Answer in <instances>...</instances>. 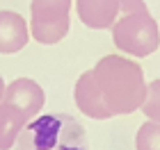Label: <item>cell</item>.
Returning a JSON list of instances; mask_svg holds the SVG:
<instances>
[{"mask_svg":"<svg viewBox=\"0 0 160 150\" xmlns=\"http://www.w3.org/2000/svg\"><path fill=\"white\" fill-rule=\"evenodd\" d=\"M2 102L7 107H12L25 123H30L41 111L43 102H46V96H43V89L34 80H30V77H18V80H14L12 84L5 87Z\"/></svg>","mask_w":160,"mask_h":150,"instance_id":"6","label":"cell"},{"mask_svg":"<svg viewBox=\"0 0 160 150\" xmlns=\"http://www.w3.org/2000/svg\"><path fill=\"white\" fill-rule=\"evenodd\" d=\"M112 41L130 57H149L160 46V30L149 9L130 11L112 25Z\"/></svg>","mask_w":160,"mask_h":150,"instance_id":"3","label":"cell"},{"mask_svg":"<svg viewBox=\"0 0 160 150\" xmlns=\"http://www.w3.org/2000/svg\"><path fill=\"white\" fill-rule=\"evenodd\" d=\"M14 150H87V134L69 114H43L21 130Z\"/></svg>","mask_w":160,"mask_h":150,"instance_id":"2","label":"cell"},{"mask_svg":"<svg viewBox=\"0 0 160 150\" xmlns=\"http://www.w3.org/2000/svg\"><path fill=\"white\" fill-rule=\"evenodd\" d=\"M2 98H5V80H2V75H0V102H2Z\"/></svg>","mask_w":160,"mask_h":150,"instance_id":"11","label":"cell"},{"mask_svg":"<svg viewBox=\"0 0 160 150\" xmlns=\"http://www.w3.org/2000/svg\"><path fill=\"white\" fill-rule=\"evenodd\" d=\"M73 0H32L30 32L37 43L55 46L69 34V11Z\"/></svg>","mask_w":160,"mask_h":150,"instance_id":"4","label":"cell"},{"mask_svg":"<svg viewBox=\"0 0 160 150\" xmlns=\"http://www.w3.org/2000/svg\"><path fill=\"white\" fill-rule=\"evenodd\" d=\"M73 98L78 109L96 120L133 114L142 109L147 100L144 70L128 57H101L92 70L78 77Z\"/></svg>","mask_w":160,"mask_h":150,"instance_id":"1","label":"cell"},{"mask_svg":"<svg viewBox=\"0 0 160 150\" xmlns=\"http://www.w3.org/2000/svg\"><path fill=\"white\" fill-rule=\"evenodd\" d=\"M142 111L149 116V120H160V80L147 84V100L142 105Z\"/></svg>","mask_w":160,"mask_h":150,"instance_id":"10","label":"cell"},{"mask_svg":"<svg viewBox=\"0 0 160 150\" xmlns=\"http://www.w3.org/2000/svg\"><path fill=\"white\" fill-rule=\"evenodd\" d=\"M30 41V30L16 11H0V55H14Z\"/></svg>","mask_w":160,"mask_h":150,"instance_id":"7","label":"cell"},{"mask_svg":"<svg viewBox=\"0 0 160 150\" xmlns=\"http://www.w3.org/2000/svg\"><path fill=\"white\" fill-rule=\"evenodd\" d=\"M28 123L18 116L12 107H7L5 102H0V150H9L16 143L21 130Z\"/></svg>","mask_w":160,"mask_h":150,"instance_id":"8","label":"cell"},{"mask_svg":"<svg viewBox=\"0 0 160 150\" xmlns=\"http://www.w3.org/2000/svg\"><path fill=\"white\" fill-rule=\"evenodd\" d=\"M137 150H160V120H147L135 137Z\"/></svg>","mask_w":160,"mask_h":150,"instance_id":"9","label":"cell"},{"mask_svg":"<svg viewBox=\"0 0 160 150\" xmlns=\"http://www.w3.org/2000/svg\"><path fill=\"white\" fill-rule=\"evenodd\" d=\"M140 9H147L144 0H76L78 18L92 30H112L121 16Z\"/></svg>","mask_w":160,"mask_h":150,"instance_id":"5","label":"cell"}]
</instances>
